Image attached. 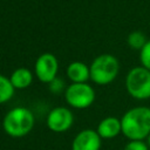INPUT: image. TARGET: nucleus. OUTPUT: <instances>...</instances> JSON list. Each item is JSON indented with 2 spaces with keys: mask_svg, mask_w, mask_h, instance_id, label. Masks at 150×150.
<instances>
[{
  "mask_svg": "<svg viewBox=\"0 0 150 150\" xmlns=\"http://www.w3.org/2000/svg\"><path fill=\"white\" fill-rule=\"evenodd\" d=\"M90 79L97 84L110 83L118 73V61L110 54L97 56L90 66Z\"/></svg>",
  "mask_w": 150,
  "mask_h": 150,
  "instance_id": "obj_3",
  "label": "nucleus"
},
{
  "mask_svg": "<svg viewBox=\"0 0 150 150\" xmlns=\"http://www.w3.org/2000/svg\"><path fill=\"white\" fill-rule=\"evenodd\" d=\"M128 43L134 49H142L146 43L145 35L142 32H132L128 36Z\"/></svg>",
  "mask_w": 150,
  "mask_h": 150,
  "instance_id": "obj_13",
  "label": "nucleus"
},
{
  "mask_svg": "<svg viewBox=\"0 0 150 150\" xmlns=\"http://www.w3.org/2000/svg\"><path fill=\"white\" fill-rule=\"evenodd\" d=\"M67 75L74 83H84L90 77V70L82 62H73L67 68Z\"/></svg>",
  "mask_w": 150,
  "mask_h": 150,
  "instance_id": "obj_10",
  "label": "nucleus"
},
{
  "mask_svg": "<svg viewBox=\"0 0 150 150\" xmlns=\"http://www.w3.org/2000/svg\"><path fill=\"white\" fill-rule=\"evenodd\" d=\"M96 131L101 138H105V139L115 138L120 132H122L121 120L112 116L105 117L100 122Z\"/></svg>",
  "mask_w": 150,
  "mask_h": 150,
  "instance_id": "obj_9",
  "label": "nucleus"
},
{
  "mask_svg": "<svg viewBox=\"0 0 150 150\" xmlns=\"http://www.w3.org/2000/svg\"><path fill=\"white\" fill-rule=\"evenodd\" d=\"M125 87L128 93L137 100L150 97V70L144 67L132 68L127 75Z\"/></svg>",
  "mask_w": 150,
  "mask_h": 150,
  "instance_id": "obj_4",
  "label": "nucleus"
},
{
  "mask_svg": "<svg viewBox=\"0 0 150 150\" xmlns=\"http://www.w3.org/2000/svg\"><path fill=\"white\" fill-rule=\"evenodd\" d=\"M123 150H150L144 141H129Z\"/></svg>",
  "mask_w": 150,
  "mask_h": 150,
  "instance_id": "obj_15",
  "label": "nucleus"
},
{
  "mask_svg": "<svg viewBox=\"0 0 150 150\" xmlns=\"http://www.w3.org/2000/svg\"><path fill=\"white\" fill-rule=\"evenodd\" d=\"M122 134L129 141H143L150 135V108L129 109L121 120Z\"/></svg>",
  "mask_w": 150,
  "mask_h": 150,
  "instance_id": "obj_1",
  "label": "nucleus"
},
{
  "mask_svg": "<svg viewBox=\"0 0 150 150\" xmlns=\"http://www.w3.org/2000/svg\"><path fill=\"white\" fill-rule=\"evenodd\" d=\"M141 62L144 68L150 70V40L146 41L144 47L141 49Z\"/></svg>",
  "mask_w": 150,
  "mask_h": 150,
  "instance_id": "obj_14",
  "label": "nucleus"
},
{
  "mask_svg": "<svg viewBox=\"0 0 150 150\" xmlns=\"http://www.w3.org/2000/svg\"><path fill=\"white\" fill-rule=\"evenodd\" d=\"M146 144H148V146H149V149H150V135L146 137Z\"/></svg>",
  "mask_w": 150,
  "mask_h": 150,
  "instance_id": "obj_16",
  "label": "nucleus"
},
{
  "mask_svg": "<svg viewBox=\"0 0 150 150\" xmlns=\"http://www.w3.org/2000/svg\"><path fill=\"white\" fill-rule=\"evenodd\" d=\"M11 82L13 84L14 88H19V89H23L26 87H28L32 83L33 76L32 73L26 69V68H19L16 69L12 75H11Z\"/></svg>",
  "mask_w": 150,
  "mask_h": 150,
  "instance_id": "obj_11",
  "label": "nucleus"
},
{
  "mask_svg": "<svg viewBox=\"0 0 150 150\" xmlns=\"http://www.w3.org/2000/svg\"><path fill=\"white\" fill-rule=\"evenodd\" d=\"M14 94V87L9 79L0 75V103L7 102Z\"/></svg>",
  "mask_w": 150,
  "mask_h": 150,
  "instance_id": "obj_12",
  "label": "nucleus"
},
{
  "mask_svg": "<svg viewBox=\"0 0 150 150\" xmlns=\"http://www.w3.org/2000/svg\"><path fill=\"white\" fill-rule=\"evenodd\" d=\"M94 100L95 91L87 83H73L66 90V101L74 108H88Z\"/></svg>",
  "mask_w": 150,
  "mask_h": 150,
  "instance_id": "obj_5",
  "label": "nucleus"
},
{
  "mask_svg": "<svg viewBox=\"0 0 150 150\" xmlns=\"http://www.w3.org/2000/svg\"><path fill=\"white\" fill-rule=\"evenodd\" d=\"M73 121L74 117L69 109L64 107H57L48 114L47 127L55 132H62L71 127Z\"/></svg>",
  "mask_w": 150,
  "mask_h": 150,
  "instance_id": "obj_6",
  "label": "nucleus"
},
{
  "mask_svg": "<svg viewBox=\"0 0 150 150\" xmlns=\"http://www.w3.org/2000/svg\"><path fill=\"white\" fill-rule=\"evenodd\" d=\"M35 73L40 81L53 82L57 73V60L50 53H45L36 60Z\"/></svg>",
  "mask_w": 150,
  "mask_h": 150,
  "instance_id": "obj_7",
  "label": "nucleus"
},
{
  "mask_svg": "<svg viewBox=\"0 0 150 150\" xmlns=\"http://www.w3.org/2000/svg\"><path fill=\"white\" fill-rule=\"evenodd\" d=\"M101 137L97 131L86 129L79 132L71 144V150H100Z\"/></svg>",
  "mask_w": 150,
  "mask_h": 150,
  "instance_id": "obj_8",
  "label": "nucleus"
},
{
  "mask_svg": "<svg viewBox=\"0 0 150 150\" xmlns=\"http://www.w3.org/2000/svg\"><path fill=\"white\" fill-rule=\"evenodd\" d=\"M6 134L12 137L26 136L34 125V116L30 110L23 107H18L9 110L2 122Z\"/></svg>",
  "mask_w": 150,
  "mask_h": 150,
  "instance_id": "obj_2",
  "label": "nucleus"
}]
</instances>
